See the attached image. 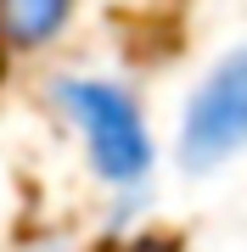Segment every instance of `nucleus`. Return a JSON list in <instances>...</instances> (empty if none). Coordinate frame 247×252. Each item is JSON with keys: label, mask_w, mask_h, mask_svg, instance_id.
I'll return each instance as SVG.
<instances>
[{"label": "nucleus", "mask_w": 247, "mask_h": 252, "mask_svg": "<svg viewBox=\"0 0 247 252\" xmlns=\"http://www.w3.org/2000/svg\"><path fill=\"white\" fill-rule=\"evenodd\" d=\"M56 107L68 112V124L79 129L84 152H90V168L107 185L135 190L146 185L152 174V135L146 118H141L135 95L112 79H56Z\"/></svg>", "instance_id": "1"}, {"label": "nucleus", "mask_w": 247, "mask_h": 252, "mask_svg": "<svg viewBox=\"0 0 247 252\" xmlns=\"http://www.w3.org/2000/svg\"><path fill=\"white\" fill-rule=\"evenodd\" d=\"M247 152V45L219 56L180 112V168L208 174Z\"/></svg>", "instance_id": "2"}, {"label": "nucleus", "mask_w": 247, "mask_h": 252, "mask_svg": "<svg viewBox=\"0 0 247 252\" xmlns=\"http://www.w3.org/2000/svg\"><path fill=\"white\" fill-rule=\"evenodd\" d=\"M73 0H0V34L11 45H45L51 34H62Z\"/></svg>", "instance_id": "3"}]
</instances>
